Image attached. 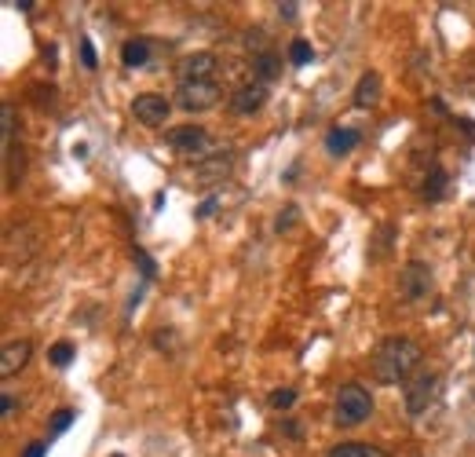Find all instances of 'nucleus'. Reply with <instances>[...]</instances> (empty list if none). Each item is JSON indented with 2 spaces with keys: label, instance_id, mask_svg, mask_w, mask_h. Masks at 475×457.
<instances>
[{
  "label": "nucleus",
  "instance_id": "obj_10",
  "mask_svg": "<svg viewBox=\"0 0 475 457\" xmlns=\"http://www.w3.org/2000/svg\"><path fill=\"white\" fill-rule=\"evenodd\" d=\"M263 103H267V85H260V81H249V85H242V88L230 96V110L242 113V118L263 110Z\"/></svg>",
  "mask_w": 475,
  "mask_h": 457
},
{
  "label": "nucleus",
  "instance_id": "obj_29",
  "mask_svg": "<svg viewBox=\"0 0 475 457\" xmlns=\"http://www.w3.org/2000/svg\"><path fill=\"white\" fill-rule=\"evenodd\" d=\"M15 413V399L12 395H4V417H12Z\"/></svg>",
  "mask_w": 475,
  "mask_h": 457
},
{
  "label": "nucleus",
  "instance_id": "obj_4",
  "mask_svg": "<svg viewBox=\"0 0 475 457\" xmlns=\"http://www.w3.org/2000/svg\"><path fill=\"white\" fill-rule=\"evenodd\" d=\"M132 113H136V121L146 125V129H162L169 121V113H172V99L162 96V92H143L132 99Z\"/></svg>",
  "mask_w": 475,
  "mask_h": 457
},
{
  "label": "nucleus",
  "instance_id": "obj_11",
  "mask_svg": "<svg viewBox=\"0 0 475 457\" xmlns=\"http://www.w3.org/2000/svg\"><path fill=\"white\" fill-rule=\"evenodd\" d=\"M29 355H33V345L29 340H8L4 345V355H0V377H15L26 362H29Z\"/></svg>",
  "mask_w": 475,
  "mask_h": 457
},
{
  "label": "nucleus",
  "instance_id": "obj_18",
  "mask_svg": "<svg viewBox=\"0 0 475 457\" xmlns=\"http://www.w3.org/2000/svg\"><path fill=\"white\" fill-rule=\"evenodd\" d=\"M73 421H77V410H70V406L55 410V413H52V421H48V443H52L55 436H62V432H66Z\"/></svg>",
  "mask_w": 475,
  "mask_h": 457
},
{
  "label": "nucleus",
  "instance_id": "obj_27",
  "mask_svg": "<svg viewBox=\"0 0 475 457\" xmlns=\"http://www.w3.org/2000/svg\"><path fill=\"white\" fill-rule=\"evenodd\" d=\"M8 8H19L22 15H29V12L37 8V4H33V0H12V4H8Z\"/></svg>",
  "mask_w": 475,
  "mask_h": 457
},
{
  "label": "nucleus",
  "instance_id": "obj_14",
  "mask_svg": "<svg viewBox=\"0 0 475 457\" xmlns=\"http://www.w3.org/2000/svg\"><path fill=\"white\" fill-rule=\"evenodd\" d=\"M362 143V136L359 132H354V129H329V136H326V150H329V154H337V158H344V154H351V150L354 146H359Z\"/></svg>",
  "mask_w": 475,
  "mask_h": 457
},
{
  "label": "nucleus",
  "instance_id": "obj_23",
  "mask_svg": "<svg viewBox=\"0 0 475 457\" xmlns=\"http://www.w3.org/2000/svg\"><path fill=\"white\" fill-rule=\"evenodd\" d=\"M77 52H81V62H85V70H96V66H99V55H96V45L88 41V37H81V45H77Z\"/></svg>",
  "mask_w": 475,
  "mask_h": 457
},
{
  "label": "nucleus",
  "instance_id": "obj_9",
  "mask_svg": "<svg viewBox=\"0 0 475 457\" xmlns=\"http://www.w3.org/2000/svg\"><path fill=\"white\" fill-rule=\"evenodd\" d=\"M176 78L179 81H209V78H216V55L212 52H194V55H187L179 62V70H176Z\"/></svg>",
  "mask_w": 475,
  "mask_h": 457
},
{
  "label": "nucleus",
  "instance_id": "obj_1",
  "mask_svg": "<svg viewBox=\"0 0 475 457\" xmlns=\"http://www.w3.org/2000/svg\"><path fill=\"white\" fill-rule=\"evenodd\" d=\"M421 359H424V352H421L417 340H410V337H388V340H380V345H377L370 366H373V377L380 380V385H403V380H410L417 373Z\"/></svg>",
  "mask_w": 475,
  "mask_h": 457
},
{
  "label": "nucleus",
  "instance_id": "obj_20",
  "mask_svg": "<svg viewBox=\"0 0 475 457\" xmlns=\"http://www.w3.org/2000/svg\"><path fill=\"white\" fill-rule=\"evenodd\" d=\"M311 59H314V48H311L307 41H293V45H289V62H293V66H307Z\"/></svg>",
  "mask_w": 475,
  "mask_h": 457
},
{
  "label": "nucleus",
  "instance_id": "obj_26",
  "mask_svg": "<svg viewBox=\"0 0 475 457\" xmlns=\"http://www.w3.org/2000/svg\"><path fill=\"white\" fill-rule=\"evenodd\" d=\"M22 457H48V439H37L22 450Z\"/></svg>",
  "mask_w": 475,
  "mask_h": 457
},
{
  "label": "nucleus",
  "instance_id": "obj_16",
  "mask_svg": "<svg viewBox=\"0 0 475 457\" xmlns=\"http://www.w3.org/2000/svg\"><path fill=\"white\" fill-rule=\"evenodd\" d=\"M253 73H256L260 85H267V81H274V78L282 73V59L274 55V52H260V55L253 59Z\"/></svg>",
  "mask_w": 475,
  "mask_h": 457
},
{
  "label": "nucleus",
  "instance_id": "obj_6",
  "mask_svg": "<svg viewBox=\"0 0 475 457\" xmlns=\"http://www.w3.org/2000/svg\"><path fill=\"white\" fill-rule=\"evenodd\" d=\"M435 388H439V377L435 373H413L410 380H406V388H403V399H406V413L410 417H421L428 406H431V399H435Z\"/></svg>",
  "mask_w": 475,
  "mask_h": 457
},
{
  "label": "nucleus",
  "instance_id": "obj_25",
  "mask_svg": "<svg viewBox=\"0 0 475 457\" xmlns=\"http://www.w3.org/2000/svg\"><path fill=\"white\" fill-rule=\"evenodd\" d=\"M216 205H220V198H216V195H212V198H205L202 205H197V209H194V220H209V216L216 212Z\"/></svg>",
  "mask_w": 475,
  "mask_h": 457
},
{
  "label": "nucleus",
  "instance_id": "obj_17",
  "mask_svg": "<svg viewBox=\"0 0 475 457\" xmlns=\"http://www.w3.org/2000/svg\"><path fill=\"white\" fill-rule=\"evenodd\" d=\"M326 457H388V450L370 446V443H337Z\"/></svg>",
  "mask_w": 475,
  "mask_h": 457
},
{
  "label": "nucleus",
  "instance_id": "obj_15",
  "mask_svg": "<svg viewBox=\"0 0 475 457\" xmlns=\"http://www.w3.org/2000/svg\"><path fill=\"white\" fill-rule=\"evenodd\" d=\"M121 62L129 70H143L150 62V41L146 37H129V41L121 45Z\"/></svg>",
  "mask_w": 475,
  "mask_h": 457
},
{
  "label": "nucleus",
  "instance_id": "obj_19",
  "mask_svg": "<svg viewBox=\"0 0 475 457\" xmlns=\"http://www.w3.org/2000/svg\"><path fill=\"white\" fill-rule=\"evenodd\" d=\"M48 359H52V366H59V370H66V366L73 362V345H70V340H59V345H52V352H48Z\"/></svg>",
  "mask_w": 475,
  "mask_h": 457
},
{
  "label": "nucleus",
  "instance_id": "obj_2",
  "mask_svg": "<svg viewBox=\"0 0 475 457\" xmlns=\"http://www.w3.org/2000/svg\"><path fill=\"white\" fill-rule=\"evenodd\" d=\"M373 413V395L362 388V385H340L337 392V403H333V421L340 428H359L366 417Z\"/></svg>",
  "mask_w": 475,
  "mask_h": 457
},
{
  "label": "nucleus",
  "instance_id": "obj_13",
  "mask_svg": "<svg viewBox=\"0 0 475 457\" xmlns=\"http://www.w3.org/2000/svg\"><path fill=\"white\" fill-rule=\"evenodd\" d=\"M446 190H450V176H446V169H443V165H431L428 176H424V183H421V195H424L428 202H443V198H446Z\"/></svg>",
  "mask_w": 475,
  "mask_h": 457
},
{
  "label": "nucleus",
  "instance_id": "obj_22",
  "mask_svg": "<svg viewBox=\"0 0 475 457\" xmlns=\"http://www.w3.org/2000/svg\"><path fill=\"white\" fill-rule=\"evenodd\" d=\"M296 220H300V209H296V205H286V209L279 212V220H274V231H279V235L289 231V227H293Z\"/></svg>",
  "mask_w": 475,
  "mask_h": 457
},
{
  "label": "nucleus",
  "instance_id": "obj_8",
  "mask_svg": "<svg viewBox=\"0 0 475 457\" xmlns=\"http://www.w3.org/2000/svg\"><path fill=\"white\" fill-rule=\"evenodd\" d=\"M431 286H435V275H431L428 263H421V260H410L406 268L399 271V293H403L410 303L424 300V296L431 293Z\"/></svg>",
  "mask_w": 475,
  "mask_h": 457
},
{
  "label": "nucleus",
  "instance_id": "obj_28",
  "mask_svg": "<svg viewBox=\"0 0 475 457\" xmlns=\"http://www.w3.org/2000/svg\"><path fill=\"white\" fill-rule=\"evenodd\" d=\"M296 8H300V4H293V0H289V4H279V12H282L286 19H296Z\"/></svg>",
  "mask_w": 475,
  "mask_h": 457
},
{
  "label": "nucleus",
  "instance_id": "obj_5",
  "mask_svg": "<svg viewBox=\"0 0 475 457\" xmlns=\"http://www.w3.org/2000/svg\"><path fill=\"white\" fill-rule=\"evenodd\" d=\"M169 143H172L176 154H183V158H209L212 136L202 125H179V129L169 132Z\"/></svg>",
  "mask_w": 475,
  "mask_h": 457
},
{
  "label": "nucleus",
  "instance_id": "obj_3",
  "mask_svg": "<svg viewBox=\"0 0 475 457\" xmlns=\"http://www.w3.org/2000/svg\"><path fill=\"white\" fill-rule=\"evenodd\" d=\"M220 96H223V88H220L216 78H209V81H176V106L187 110V113L212 110L220 103Z\"/></svg>",
  "mask_w": 475,
  "mask_h": 457
},
{
  "label": "nucleus",
  "instance_id": "obj_7",
  "mask_svg": "<svg viewBox=\"0 0 475 457\" xmlns=\"http://www.w3.org/2000/svg\"><path fill=\"white\" fill-rule=\"evenodd\" d=\"M4 187L15 190L19 187V176H22V150H15V110L12 103H4Z\"/></svg>",
  "mask_w": 475,
  "mask_h": 457
},
{
  "label": "nucleus",
  "instance_id": "obj_12",
  "mask_svg": "<svg viewBox=\"0 0 475 457\" xmlns=\"http://www.w3.org/2000/svg\"><path fill=\"white\" fill-rule=\"evenodd\" d=\"M380 103V73L377 70H366L359 85H354V106L359 110H373Z\"/></svg>",
  "mask_w": 475,
  "mask_h": 457
},
{
  "label": "nucleus",
  "instance_id": "obj_24",
  "mask_svg": "<svg viewBox=\"0 0 475 457\" xmlns=\"http://www.w3.org/2000/svg\"><path fill=\"white\" fill-rule=\"evenodd\" d=\"M132 260L139 263V271H143V282H154V275H157V268H154V260L143 253V249H132Z\"/></svg>",
  "mask_w": 475,
  "mask_h": 457
},
{
  "label": "nucleus",
  "instance_id": "obj_21",
  "mask_svg": "<svg viewBox=\"0 0 475 457\" xmlns=\"http://www.w3.org/2000/svg\"><path fill=\"white\" fill-rule=\"evenodd\" d=\"M267 403H271L274 410H289V406H296V388H279V392H271Z\"/></svg>",
  "mask_w": 475,
  "mask_h": 457
}]
</instances>
